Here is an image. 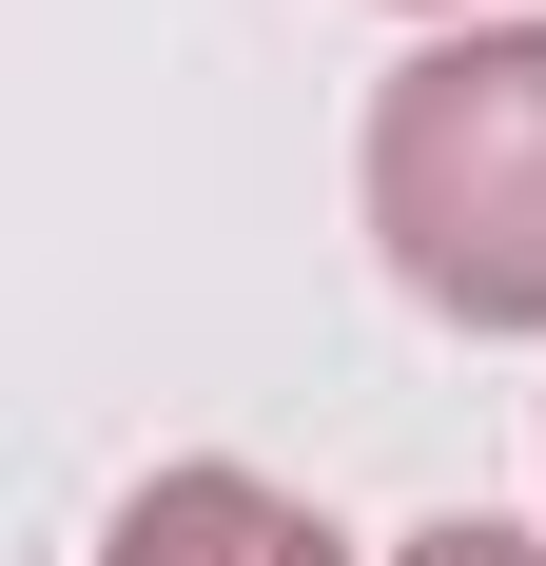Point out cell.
Returning <instances> with one entry per match:
<instances>
[{
    "label": "cell",
    "instance_id": "1",
    "mask_svg": "<svg viewBox=\"0 0 546 566\" xmlns=\"http://www.w3.org/2000/svg\"><path fill=\"white\" fill-rule=\"evenodd\" d=\"M351 216L430 333H546V20H469L371 78Z\"/></svg>",
    "mask_w": 546,
    "mask_h": 566
},
{
    "label": "cell",
    "instance_id": "2",
    "mask_svg": "<svg viewBox=\"0 0 546 566\" xmlns=\"http://www.w3.org/2000/svg\"><path fill=\"white\" fill-rule=\"evenodd\" d=\"M78 566H351V527H332L313 489L234 469V450H176V469L117 489V527H98Z\"/></svg>",
    "mask_w": 546,
    "mask_h": 566
},
{
    "label": "cell",
    "instance_id": "3",
    "mask_svg": "<svg viewBox=\"0 0 546 566\" xmlns=\"http://www.w3.org/2000/svg\"><path fill=\"white\" fill-rule=\"evenodd\" d=\"M390 566H546V547L507 509H430V527H390Z\"/></svg>",
    "mask_w": 546,
    "mask_h": 566
},
{
    "label": "cell",
    "instance_id": "4",
    "mask_svg": "<svg viewBox=\"0 0 546 566\" xmlns=\"http://www.w3.org/2000/svg\"><path fill=\"white\" fill-rule=\"evenodd\" d=\"M390 20H430V40H469V20H507V0H390Z\"/></svg>",
    "mask_w": 546,
    "mask_h": 566
}]
</instances>
